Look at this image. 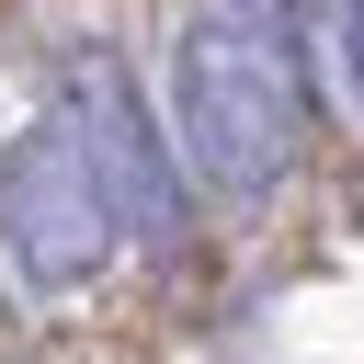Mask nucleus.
Masks as SVG:
<instances>
[{
    "mask_svg": "<svg viewBox=\"0 0 364 364\" xmlns=\"http://www.w3.org/2000/svg\"><path fill=\"white\" fill-rule=\"evenodd\" d=\"M284 11H182L171 34V148L193 193L262 205L307 148V68Z\"/></svg>",
    "mask_w": 364,
    "mask_h": 364,
    "instance_id": "obj_1",
    "label": "nucleus"
},
{
    "mask_svg": "<svg viewBox=\"0 0 364 364\" xmlns=\"http://www.w3.org/2000/svg\"><path fill=\"white\" fill-rule=\"evenodd\" d=\"M57 125L80 136V159H91V182H102L114 239H136V250H182V239H193V182H182V148L159 136L148 91L125 80V57L68 46V68H57Z\"/></svg>",
    "mask_w": 364,
    "mask_h": 364,
    "instance_id": "obj_2",
    "label": "nucleus"
},
{
    "mask_svg": "<svg viewBox=\"0 0 364 364\" xmlns=\"http://www.w3.org/2000/svg\"><path fill=\"white\" fill-rule=\"evenodd\" d=\"M0 250H11V284L23 296H80L114 262L102 182H91V159H80V136L57 114H34L0 148Z\"/></svg>",
    "mask_w": 364,
    "mask_h": 364,
    "instance_id": "obj_3",
    "label": "nucleus"
},
{
    "mask_svg": "<svg viewBox=\"0 0 364 364\" xmlns=\"http://www.w3.org/2000/svg\"><path fill=\"white\" fill-rule=\"evenodd\" d=\"M330 46H341V68H353V91H364V11H341V23H330Z\"/></svg>",
    "mask_w": 364,
    "mask_h": 364,
    "instance_id": "obj_4",
    "label": "nucleus"
}]
</instances>
